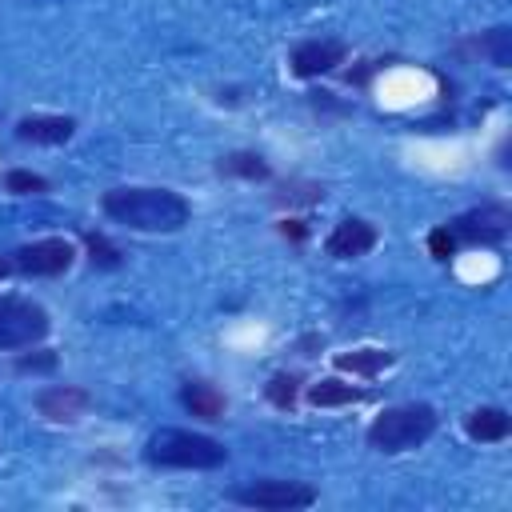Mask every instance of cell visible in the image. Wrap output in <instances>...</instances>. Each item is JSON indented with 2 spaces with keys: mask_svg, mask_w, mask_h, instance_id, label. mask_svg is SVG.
<instances>
[{
  "mask_svg": "<svg viewBox=\"0 0 512 512\" xmlns=\"http://www.w3.org/2000/svg\"><path fill=\"white\" fill-rule=\"evenodd\" d=\"M72 260H76L72 240H64V236H44V240H32V244L16 248L12 268L24 272V276H60V272L72 268Z\"/></svg>",
  "mask_w": 512,
  "mask_h": 512,
  "instance_id": "cell-6",
  "label": "cell"
},
{
  "mask_svg": "<svg viewBox=\"0 0 512 512\" xmlns=\"http://www.w3.org/2000/svg\"><path fill=\"white\" fill-rule=\"evenodd\" d=\"M296 392H300V380L288 376V372H276V376L268 380V388H264V396H268L276 408H284V412L296 404Z\"/></svg>",
  "mask_w": 512,
  "mask_h": 512,
  "instance_id": "cell-18",
  "label": "cell"
},
{
  "mask_svg": "<svg viewBox=\"0 0 512 512\" xmlns=\"http://www.w3.org/2000/svg\"><path fill=\"white\" fill-rule=\"evenodd\" d=\"M396 356L388 348H356V352H336L332 364L340 372H352V376H380Z\"/></svg>",
  "mask_w": 512,
  "mask_h": 512,
  "instance_id": "cell-13",
  "label": "cell"
},
{
  "mask_svg": "<svg viewBox=\"0 0 512 512\" xmlns=\"http://www.w3.org/2000/svg\"><path fill=\"white\" fill-rule=\"evenodd\" d=\"M324 248L336 260H356V256H364V252L376 248V228L368 220H360V216H348V220H340L332 228V236L324 240Z\"/></svg>",
  "mask_w": 512,
  "mask_h": 512,
  "instance_id": "cell-9",
  "label": "cell"
},
{
  "mask_svg": "<svg viewBox=\"0 0 512 512\" xmlns=\"http://www.w3.org/2000/svg\"><path fill=\"white\" fill-rule=\"evenodd\" d=\"M344 56H348V44L344 40H304L292 52V72L300 80H312V76H324L336 64H344Z\"/></svg>",
  "mask_w": 512,
  "mask_h": 512,
  "instance_id": "cell-8",
  "label": "cell"
},
{
  "mask_svg": "<svg viewBox=\"0 0 512 512\" xmlns=\"http://www.w3.org/2000/svg\"><path fill=\"white\" fill-rule=\"evenodd\" d=\"M488 56H492V64H496V68H508V60H512L508 28H492V32H488Z\"/></svg>",
  "mask_w": 512,
  "mask_h": 512,
  "instance_id": "cell-20",
  "label": "cell"
},
{
  "mask_svg": "<svg viewBox=\"0 0 512 512\" xmlns=\"http://www.w3.org/2000/svg\"><path fill=\"white\" fill-rule=\"evenodd\" d=\"M364 400V388H352L344 380H320L308 388V404L316 408H344V404H360Z\"/></svg>",
  "mask_w": 512,
  "mask_h": 512,
  "instance_id": "cell-15",
  "label": "cell"
},
{
  "mask_svg": "<svg viewBox=\"0 0 512 512\" xmlns=\"http://www.w3.org/2000/svg\"><path fill=\"white\" fill-rule=\"evenodd\" d=\"M88 404H92V396H88L84 388H72V384H56V388H44V392L36 396L40 416H48V420H56V424L80 420V416L88 412Z\"/></svg>",
  "mask_w": 512,
  "mask_h": 512,
  "instance_id": "cell-10",
  "label": "cell"
},
{
  "mask_svg": "<svg viewBox=\"0 0 512 512\" xmlns=\"http://www.w3.org/2000/svg\"><path fill=\"white\" fill-rule=\"evenodd\" d=\"M180 404H184L192 416H200V420H220V416H224V396H220L212 384H200V380H188V384L180 388Z\"/></svg>",
  "mask_w": 512,
  "mask_h": 512,
  "instance_id": "cell-14",
  "label": "cell"
},
{
  "mask_svg": "<svg viewBox=\"0 0 512 512\" xmlns=\"http://www.w3.org/2000/svg\"><path fill=\"white\" fill-rule=\"evenodd\" d=\"M452 236H456V240H464V244H500V240L508 236V212H504L500 204L472 208V212L456 216Z\"/></svg>",
  "mask_w": 512,
  "mask_h": 512,
  "instance_id": "cell-7",
  "label": "cell"
},
{
  "mask_svg": "<svg viewBox=\"0 0 512 512\" xmlns=\"http://www.w3.org/2000/svg\"><path fill=\"white\" fill-rule=\"evenodd\" d=\"M432 432H436V408L432 404H396V408H384L368 424V444L376 452L396 456V452L420 448Z\"/></svg>",
  "mask_w": 512,
  "mask_h": 512,
  "instance_id": "cell-3",
  "label": "cell"
},
{
  "mask_svg": "<svg viewBox=\"0 0 512 512\" xmlns=\"http://www.w3.org/2000/svg\"><path fill=\"white\" fill-rule=\"evenodd\" d=\"M216 172L220 176H240V180H268L272 176V168L256 152H228V156H220Z\"/></svg>",
  "mask_w": 512,
  "mask_h": 512,
  "instance_id": "cell-16",
  "label": "cell"
},
{
  "mask_svg": "<svg viewBox=\"0 0 512 512\" xmlns=\"http://www.w3.org/2000/svg\"><path fill=\"white\" fill-rule=\"evenodd\" d=\"M52 364H56V356L48 352V356H24L16 368H20V372H32V368H52Z\"/></svg>",
  "mask_w": 512,
  "mask_h": 512,
  "instance_id": "cell-22",
  "label": "cell"
},
{
  "mask_svg": "<svg viewBox=\"0 0 512 512\" xmlns=\"http://www.w3.org/2000/svg\"><path fill=\"white\" fill-rule=\"evenodd\" d=\"M144 460L156 468H220L228 460V448L204 432L188 428H160L144 444Z\"/></svg>",
  "mask_w": 512,
  "mask_h": 512,
  "instance_id": "cell-2",
  "label": "cell"
},
{
  "mask_svg": "<svg viewBox=\"0 0 512 512\" xmlns=\"http://www.w3.org/2000/svg\"><path fill=\"white\" fill-rule=\"evenodd\" d=\"M84 244H88V260H92L96 268H116V264H120V248H116L108 236L88 232V236H84Z\"/></svg>",
  "mask_w": 512,
  "mask_h": 512,
  "instance_id": "cell-19",
  "label": "cell"
},
{
  "mask_svg": "<svg viewBox=\"0 0 512 512\" xmlns=\"http://www.w3.org/2000/svg\"><path fill=\"white\" fill-rule=\"evenodd\" d=\"M228 500L244 508H260V512H288V508H312L316 492L296 480H252L244 488H232Z\"/></svg>",
  "mask_w": 512,
  "mask_h": 512,
  "instance_id": "cell-5",
  "label": "cell"
},
{
  "mask_svg": "<svg viewBox=\"0 0 512 512\" xmlns=\"http://www.w3.org/2000/svg\"><path fill=\"white\" fill-rule=\"evenodd\" d=\"M104 216L132 232H176L188 224L192 208L172 188H112L100 200Z\"/></svg>",
  "mask_w": 512,
  "mask_h": 512,
  "instance_id": "cell-1",
  "label": "cell"
},
{
  "mask_svg": "<svg viewBox=\"0 0 512 512\" xmlns=\"http://www.w3.org/2000/svg\"><path fill=\"white\" fill-rule=\"evenodd\" d=\"M464 432L472 440H480V444H500L512 432V416L504 408H496V404H484V408H476V412L464 416Z\"/></svg>",
  "mask_w": 512,
  "mask_h": 512,
  "instance_id": "cell-12",
  "label": "cell"
},
{
  "mask_svg": "<svg viewBox=\"0 0 512 512\" xmlns=\"http://www.w3.org/2000/svg\"><path fill=\"white\" fill-rule=\"evenodd\" d=\"M428 252H432L436 260H452V256H456V236H452V228H436V232L428 236Z\"/></svg>",
  "mask_w": 512,
  "mask_h": 512,
  "instance_id": "cell-21",
  "label": "cell"
},
{
  "mask_svg": "<svg viewBox=\"0 0 512 512\" xmlns=\"http://www.w3.org/2000/svg\"><path fill=\"white\" fill-rule=\"evenodd\" d=\"M4 188L12 196H36V192H48V180L40 172H28V168H12L4 172Z\"/></svg>",
  "mask_w": 512,
  "mask_h": 512,
  "instance_id": "cell-17",
  "label": "cell"
},
{
  "mask_svg": "<svg viewBox=\"0 0 512 512\" xmlns=\"http://www.w3.org/2000/svg\"><path fill=\"white\" fill-rule=\"evenodd\" d=\"M48 328H52V320H48V312H44L36 300L0 296V352L28 348V344L44 340Z\"/></svg>",
  "mask_w": 512,
  "mask_h": 512,
  "instance_id": "cell-4",
  "label": "cell"
},
{
  "mask_svg": "<svg viewBox=\"0 0 512 512\" xmlns=\"http://www.w3.org/2000/svg\"><path fill=\"white\" fill-rule=\"evenodd\" d=\"M72 132H76V120L72 116H24L20 124H16V136L20 140H32V144H64V140H72Z\"/></svg>",
  "mask_w": 512,
  "mask_h": 512,
  "instance_id": "cell-11",
  "label": "cell"
},
{
  "mask_svg": "<svg viewBox=\"0 0 512 512\" xmlns=\"http://www.w3.org/2000/svg\"><path fill=\"white\" fill-rule=\"evenodd\" d=\"M8 272H12V260H4V256H0V280H4Z\"/></svg>",
  "mask_w": 512,
  "mask_h": 512,
  "instance_id": "cell-23",
  "label": "cell"
}]
</instances>
